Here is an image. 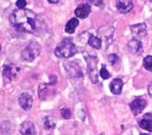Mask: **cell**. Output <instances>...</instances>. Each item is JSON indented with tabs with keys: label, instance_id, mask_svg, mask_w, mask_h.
<instances>
[{
	"label": "cell",
	"instance_id": "cell-1",
	"mask_svg": "<svg viewBox=\"0 0 152 135\" xmlns=\"http://www.w3.org/2000/svg\"><path fill=\"white\" fill-rule=\"evenodd\" d=\"M10 21L15 28L26 33H33L36 28V15L26 9H18L10 16Z\"/></svg>",
	"mask_w": 152,
	"mask_h": 135
},
{
	"label": "cell",
	"instance_id": "cell-2",
	"mask_svg": "<svg viewBox=\"0 0 152 135\" xmlns=\"http://www.w3.org/2000/svg\"><path fill=\"white\" fill-rule=\"evenodd\" d=\"M76 53H77V47L70 38H64L59 43V45L55 49V55L59 58H70Z\"/></svg>",
	"mask_w": 152,
	"mask_h": 135
},
{
	"label": "cell",
	"instance_id": "cell-3",
	"mask_svg": "<svg viewBox=\"0 0 152 135\" xmlns=\"http://www.w3.org/2000/svg\"><path fill=\"white\" fill-rule=\"evenodd\" d=\"M40 53V45L37 42H31L21 52L22 59L26 61H33Z\"/></svg>",
	"mask_w": 152,
	"mask_h": 135
},
{
	"label": "cell",
	"instance_id": "cell-4",
	"mask_svg": "<svg viewBox=\"0 0 152 135\" xmlns=\"http://www.w3.org/2000/svg\"><path fill=\"white\" fill-rule=\"evenodd\" d=\"M86 61H87V66H88V73L90 76V79L93 83L98 82V76H97V58L95 56H89L86 55Z\"/></svg>",
	"mask_w": 152,
	"mask_h": 135
},
{
	"label": "cell",
	"instance_id": "cell-5",
	"mask_svg": "<svg viewBox=\"0 0 152 135\" xmlns=\"http://www.w3.org/2000/svg\"><path fill=\"white\" fill-rule=\"evenodd\" d=\"M146 106H147V101H146L145 98L137 97L130 104V109L134 115H138L140 113H142V110L145 109Z\"/></svg>",
	"mask_w": 152,
	"mask_h": 135
},
{
	"label": "cell",
	"instance_id": "cell-6",
	"mask_svg": "<svg viewBox=\"0 0 152 135\" xmlns=\"http://www.w3.org/2000/svg\"><path fill=\"white\" fill-rule=\"evenodd\" d=\"M19 104H20L22 109L28 111L33 106V98H32V96L28 93H22L19 96Z\"/></svg>",
	"mask_w": 152,
	"mask_h": 135
},
{
	"label": "cell",
	"instance_id": "cell-7",
	"mask_svg": "<svg viewBox=\"0 0 152 135\" xmlns=\"http://www.w3.org/2000/svg\"><path fill=\"white\" fill-rule=\"evenodd\" d=\"M116 7L121 13H124V14L129 13L133 9L132 0H117Z\"/></svg>",
	"mask_w": 152,
	"mask_h": 135
},
{
	"label": "cell",
	"instance_id": "cell-8",
	"mask_svg": "<svg viewBox=\"0 0 152 135\" xmlns=\"http://www.w3.org/2000/svg\"><path fill=\"white\" fill-rule=\"evenodd\" d=\"M19 131L22 135H35V125L32 121H24V123H21Z\"/></svg>",
	"mask_w": 152,
	"mask_h": 135
},
{
	"label": "cell",
	"instance_id": "cell-9",
	"mask_svg": "<svg viewBox=\"0 0 152 135\" xmlns=\"http://www.w3.org/2000/svg\"><path fill=\"white\" fill-rule=\"evenodd\" d=\"M91 13V7L90 5H88L87 3H83V4H79L78 7H76L75 9V15L76 17L81 19H85L89 16V14Z\"/></svg>",
	"mask_w": 152,
	"mask_h": 135
},
{
	"label": "cell",
	"instance_id": "cell-10",
	"mask_svg": "<svg viewBox=\"0 0 152 135\" xmlns=\"http://www.w3.org/2000/svg\"><path fill=\"white\" fill-rule=\"evenodd\" d=\"M129 50L131 51V53L136 55H140L142 51V43L137 39H132L130 42L128 43Z\"/></svg>",
	"mask_w": 152,
	"mask_h": 135
},
{
	"label": "cell",
	"instance_id": "cell-11",
	"mask_svg": "<svg viewBox=\"0 0 152 135\" xmlns=\"http://www.w3.org/2000/svg\"><path fill=\"white\" fill-rule=\"evenodd\" d=\"M123 85H124V82L121 78H114L113 80L111 81V83H110V90L115 95L121 94V90H123Z\"/></svg>",
	"mask_w": 152,
	"mask_h": 135
},
{
	"label": "cell",
	"instance_id": "cell-12",
	"mask_svg": "<svg viewBox=\"0 0 152 135\" xmlns=\"http://www.w3.org/2000/svg\"><path fill=\"white\" fill-rule=\"evenodd\" d=\"M131 31L135 36L138 37H144L147 33V30H146V24L145 23H138L134 24V26H131Z\"/></svg>",
	"mask_w": 152,
	"mask_h": 135
},
{
	"label": "cell",
	"instance_id": "cell-13",
	"mask_svg": "<svg viewBox=\"0 0 152 135\" xmlns=\"http://www.w3.org/2000/svg\"><path fill=\"white\" fill-rule=\"evenodd\" d=\"M140 127L146 131L152 132V119H151V114H146L144 118L140 121Z\"/></svg>",
	"mask_w": 152,
	"mask_h": 135
},
{
	"label": "cell",
	"instance_id": "cell-14",
	"mask_svg": "<svg viewBox=\"0 0 152 135\" xmlns=\"http://www.w3.org/2000/svg\"><path fill=\"white\" fill-rule=\"evenodd\" d=\"M79 21L77 18H72L71 20L68 21V23L66 24V28H64V31L66 32L68 34H73L74 31L76 30V28L78 26Z\"/></svg>",
	"mask_w": 152,
	"mask_h": 135
},
{
	"label": "cell",
	"instance_id": "cell-15",
	"mask_svg": "<svg viewBox=\"0 0 152 135\" xmlns=\"http://www.w3.org/2000/svg\"><path fill=\"white\" fill-rule=\"evenodd\" d=\"M51 85L42 83L39 85V97H40V99H47V95L51 93Z\"/></svg>",
	"mask_w": 152,
	"mask_h": 135
},
{
	"label": "cell",
	"instance_id": "cell-16",
	"mask_svg": "<svg viewBox=\"0 0 152 135\" xmlns=\"http://www.w3.org/2000/svg\"><path fill=\"white\" fill-rule=\"evenodd\" d=\"M13 66H4V71H3V78H4V81H10L14 78L15 73H13Z\"/></svg>",
	"mask_w": 152,
	"mask_h": 135
},
{
	"label": "cell",
	"instance_id": "cell-17",
	"mask_svg": "<svg viewBox=\"0 0 152 135\" xmlns=\"http://www.w3.org/2000/svg\"><path fill=\"white\" fill-rule=\"evenodd\" d=\"M88 42L94 49H100L102 47V40H100L99 38L95 37V36H90Z\"/></svg>",
	"mask_w": 152,
	"mask_h": 135
},
{
	"label": "cell",
	"instance_id": "cell-18",
	"mask_svg": "<svg viewBox=\"0 0 152 135\" xmlns=\"http://www.w3.org/2000/svg\"><path fill=\"white\" fill-rule=\"evenodd\" d=\"M144 68L147 71L152 72V56H146L144 59Z\"/></svg>",
	"mask_w": 152,
	"mask_h": 135
},
{
	"label": "cell",
	"instance_id": "cell-19",
	"mask_svg": "<svg viewBox=\"0 0 152 135\" xmlns=\"http://www.w3.org/2000/svg\"><path fill=\"white\" fill-rule=\"evenodd\" d=\"M45 129H54L55 128V121L52 117L47 116L45 118Z\"/></svg>",
	"mask_w": 152,
	"mask_h": 135
},
{
	"label": "cell",
	"instance_id": "cell-20",
	"mask_svg": "<svg viewBox=\"0 0 152 135\" xmlns=\"http://www.w3.org/2000/svg\"><path fill=\"white\" fill-rule=\"evenodd\" d=\"M100 77L102 79H108L110 77V73L107 71V68H106L104 64H102V69H100Z\"/></svg>",
	"mask_w": 152,
	"mask_h": 135
},
{
	"label": "cell",
	"instance_id": "cell-21",
	"mask_svg": "<svg viewBox=\"0 0 152 135\" xmlns=\"http://www.w3.org/2000/svg\"><path fill=\"white\" fill-rule=\"evenodd\" d=\"M60 114H61V117L62 118H64V119H68V118H70L71 117V110L70 109H68V108H64V109L60 111Z\"/></svg>",
	"mask_w": 152,
	"mask_h": 135
},
{
	"label": "cell",
	"instance_id": "cell-22",
	"mask_svg": "<svg viewBox=\"0 0 152 135\" xmlns=\"http://www.w3.org/2000/svg\"><path fill=\"white\" fill-rule=\"evenodd\" d=\"M118 56L117 55H115V54H111V55H109V61L111 62V64H115L117 61H118Z\"/></svg>",
	"mask_w": 152,
	"mask_h": 135
},
{
	"label": "cell",
	"instance_id": "cell-23",
	"mask_svg": "<svg viewBox=\"0 0 152 135\" xmlns=\"http://www.w3.org/2000/svg\"><path fill=\"white\" fill-rule=\"evenodd\" d=\"M16 5L18 9H24L26 5V0H17Z\"/></svg>",
	"mask_w": 152,
	"mask_h": 135
},
{
	"label": "cell",
	"instance_id": "cell-24",
	"mask_svg": "<svg viewBox=\"0 0 152 135\" xmlns=\"http://www.w3.org/2000/svg\"><path fill=\"white\" fill-rule=\"evenodd\" d=\"M90 2L93 5H96V7H102L104 5V1L102 0H90Z\"/></svg>",
	"mask_w": 152,
	"mask_h": 135
},
{
	"label": "cell",
	"instance_id": "cell-25",
	"mask_svg": "<svg viewBox=\"0 0 152 135\" xmlns=\"http://www.w3.org/2000/svg\"><path fill=\"white\" fill-rule=\"evenodd\" d=\"M148 93H149L150 97H152V82L149 85V87H148Z\"/></svg>",
	"mask_w": 152,
	"mask_h": 135
},
{
	"label": "cell",
	"instance_id": "cell-26",
	"mask_svg": "<svg viewBox=\"0 0 152 135\" xmlns=\"http://www.w3.org/2000/svg\"><path fill=\"white\" fill-rule=\"evenodd\" d=\"M48 1H49L50 3H57L59 0H48Z\"/></svg>",
	"mask_w": 152,
	"mask_h": 135
},
{
	"label": "cell",
	"instance_id": "cell-27",
	"mask_svg": "<svg viewBox=\"0 0 152 135\" xmlns=\"http://www.w3.org/2000/svg\"><path fill=\"white\" fill-rule=\"evenodd\" d=\"M140 135H150V134H146V133H142Z\"/></svg>",
	"mask_w": 152,
	"mask_h": 135
},
{
	"label": "cell",
	"instance_id": "cell-28",
	"mask_svg": "<svg viewBox=\"0 0 152 135\" xmlns=\"http://www.w3.org/2000/svg\"><path fill=\"white\" fill-rule=\"evenodd\" d=\"M0 51H1V45H0Z\"/></svg>",
	"mask_w": 152,
	"mask_h": 135
}]
</instances>
